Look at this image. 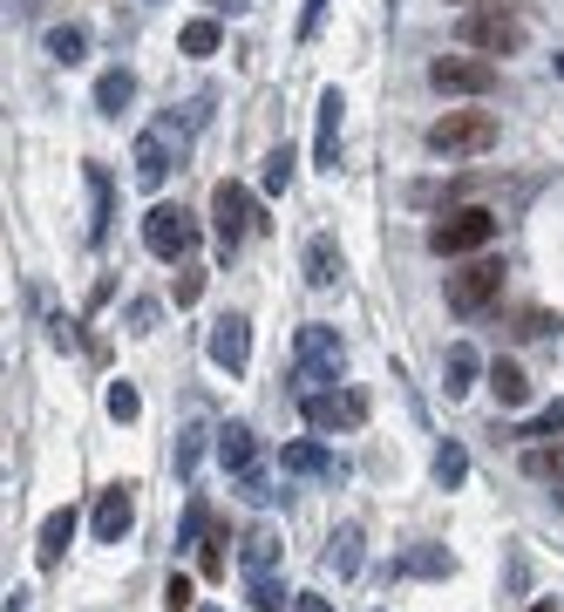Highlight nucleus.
Returning a JSON list of instances; mask_svg holds the SVG:
<instances>
[{
    "label": "nucleus",
    "instance_id": "nucleus-2",
    "mask_svg": "<svg viewBox=\"0 0 564 612\" xmlns=\"http://www.w3.org/2000/svg\"><path fill=\"white\" fill-rule=\"evenodd\" d=\"M496 117L490 109H449V117H435L429 123V150L435 157H483V150H496Z\"/></svg>",
    "mask_w": 564,
    "mask_h": 612
},
{
    "label": "nucleus",
    "instance_id": "nucleus-40",
    "mask_svg": "<svg viewBox=\"0 0 564 612\" xmlns=\"http://www.w3.org/2000/svg\"><path fill=\"white\" fill-rule=\"evenodd\" d=\"M524 612H557V599H537V605H524Z\"/></svg>",
    "mask_w": 564,
    "mask_h": 612
},
{
    "label": "nucleus",
    "instance_id": "nucleus-28",
    "mask_svg": "<svg viewBox=\"0 0 564 612\" xmlns=\"http://www.w3.org/2000/svg\"><path fill=\"white\" fill-rule=\"evenodd\" d=\"M245 592H252V605H259V612H293V599H286V585H279L272 572H259V579H252Z\"/></svg>",
    "mask_w": 564,
    "mask_h": 612
},
{
    "label": "nucleus",
    "instance_id": "nucleus-42",
    "mask_svg": "<svg viewBox=\"0 0 564 612\" xmlns=\"http://www.w3.org/2000/svg\"><path fill=\"white\" fill-rule=\"evenodd\" d=\"M557 82H564V54H557Z\"/></svg>",
    "mask_w": 564,
    "mask_h": 612
},
{
    "label": "nucleus",
    "instance_id": "nucleus-30",
    "mask_svg": "<svg viewBox=\"0 0 564 612\" xmlns=\"http://www.w3.org/2000/svg\"><path fill=\"white\" fill-rule=\"evenodd\" d=\"M286 184H293V150H272V157H265V178H259V191H265V198H279Z\"/></svg>",
    "mask_w": 564,
    "mask_h": 612
},
{
    "label": "nucleus",
    "instance_id": "nucleus-26",
    "mask_svg": "<svg viewBox=\"0 0 564 612\" xmlns=\"http://www.w3.org/2000/svg\"><path fill=\"white\" fill-rule=\"evenodd\" d=\"M48 54H54V62H82V54H89V28H48Z\"/></svg>",
    "mask_w": 564,
    "mask_h": 612
},
{
    "label": "nucleus",
    "instance_id": "nucleus-13",
    "mask_svg": "<svg viewBox=\"0 0 564 612\" xmlns=\"http://www.w3.org/2000/svg\"><path fill=\"white\" fill-rule=\"evenodd\" d=\"M279 463H286V476H326V483H341V476H348V463H341V457H326L313 435H293L286 450H279Z\"/></svg>",
    "mask_w": 564,
    "mask_h": 612
},
{
    "label": "nucleus",
    "instance_id": "nucleus-9",
    "mask_svg": "<svg viewBox=\"0 0 564 612\" xmlns=\"http://www.w3.org/2000/svg\"><path fill=\"white\" fill-rule=\"evenodd\" d=\"M496 293H503V259H470L449 272V307L456 313H483Z\"/></svg>",
    "mask_w": 564,
    "mask_h": 612
},
{
    "label": "nucleus",
    "instance_id": "nucleus-32",
    "mask_svg": "<svg viewBox=\"0 0 564 612\" xmlns=\"http://www.w3.org/2000/svg\"><path fill=\"white\" fill-rule=\"evenodd\" d=\"M198 457H204V422H184V435H178V470L191 476V470H198Z\"/></svg>",
    "mask_w": 564,
    "mask_h": 612
},
{
    "label": "nucleus",
    "instance_id": "nucleus-33",
    "mask_svg": "<svg viewBox=\"0 0 564 612\" xmlns=\"http://www.w3.org/2000/svg\"><path fill=\"white\" fill-rule=\"evenodd\" d=\"M137 409H143V395H137L130 381H117V388H109V415H117V422H137Z\"/></svg>",
    "mask_w": 564,
    "mask_h": 612
},
{
    "label": "nucleus",
    "instance_id": "nucleus-29",
    "mask_svg": "<svg viewBox=\"0 0 564 612\" xmlns=\"http://www.w3.org/2000/svg\"><path fill=\"white\" fill-rule=\"evenodd\" d=\"M326 559H333V572H361V531H333V551H326Z\"/></svg>",
    "mask_w": 564,
    "mask_h": 612
},
{
    "label": "nucleus",
    "instance_id": "nucleus-36",
    "mask_svg": "<svg viewBox=\"0 0 564 612\" xmlns=\"http://www.w3.org/2000/svg\"><path fill=\"white\" fill-rule=\"evenodd\" d=\"M163 605H171V612H191V605H198V585H191V579L178 572L171 585H163Z\"/></svg>",
    "mask_w": 564,
    "mask_h": 612
},
{
    "label": "nucleus",
    "instance_id": "nucleus-39",
    "mask_svg": "<svg viewBox=\"0 0 564 612\" xmlns=\"http://www.w3.org/2000/svg\"><path fill=\"white\" fill-rule=\"evenodd\" d=\"M300 612H333V599H320V592H306V599H300Z\"/></svg>",
    "mask_w": 564,
    "mask_h": 612
},
{
    "label": "nucleus",
    "instance_id": "nucleus-7",
    "mask_svg": "<svg viewBox=\"0 0 564 612\" xmlns=\"http://www.w3.org/2000/svg\"><path fill=\"white\" fill-rule=\"evenodd\" d=\"M300 415H306V429H320V435H348V429L367 422V402L341 381V388H320V395H300Z\"/></svg>",
    "mask_w": 564,
    "mask_h": 612
},
{
    "label": "nucleus",
    "instance_id": "nucleus-1",
    "mask_svg": "<svg viewBox=\"0 0 564 612\" xmlns=\"http://www.w3.org/2000/svg\"><path fill=\"white\" fill-rule=\"evenodd\" d=\"M293 381L300 395H320V388H341L348 381V341L333 327H300L293 333Z\"/></svg>",
    "mask_w": 564,
    "mask_h": 612
},
{
    "label": "nucleus",
    "instance_id": "nucleus-22",
    "mask_svg": "<svg viewBox=\"0 0 564 612\" xmlns=\"http://www.w3.org/2000/svg\"><path fill=\"white\" fill-rule=\"evenodd\" d=\"M341 280V245L333 239H313L306 245V287H333Z\"/></svg>",
    "mask_w": 564,
    "mask_h": 612
},
{
    "label": "nucleus",
    "instance_id": "nucleus-37",
    "mask_svg": "<svg viewBox=\"0 0 564 612\" xmlns=\"http://www.w3.org/2000/svg\"><path fill=\"white\" fill-rule=\"evenodd\" d=\"M204 531H211V518H204V504L191 496V511H184V524H178V544H198Z\"/></svg>",
    "mask_w": 564,
    "mask_h": 612
},
{
    "label": "nucleus",
    "instance_id": "nucleus-11",
    "mask_svg": "<svg viewBox=\"0 0 564 612\" xmlns=\"http://www.w3.org/2000/svg\"><path fill=\"white\" fill-rule=\"evenodd\" d=\"M130 524H137V490H130V483H109V490L95 496V518H89L95 544H123Z\"/></svg>",
    "mask_w": 564,
    "mask_h": 612
},
{
    "label": "nucleus",
    "instance_id": "nucleus-38",
    "mask_svg": "<svg viewBox=\"0 0 564 612\" xmlns=\"http://www.w3.org/2000/svg\"><path fill=\"white\" fill-rule=\"evenodd\" d=\"M320 21H326V0H306V14H300V41H313V34H320Z\"/></svg>",
    "mask_w": 564,
    "mask_h": 612
},
{
    "label": "nucleus",
    "instance_id": "nucleus-35",
    "mask_svg": "<svg viewBox=\"0 0 564 612\" xmlns=\"http://www.w3.org/2000/svg\"><path fill=\"white\" fill-rule=\"evenodd\" d=\"M517 435H564V402H551L544 415H531V422H524Z\"/></svg>",
    "mask_w": 564,
    "mask_h": 612
},
{
    "label": "nucleus",
    "instance_id": "nucleus-44",
    "mask_svg": "<svg viewBox=\"0 0 564 612\" xmlns=\"http://www.w3.org/2000/svg\"><path fill=\"white\" fill-rule=\"evenodd\" d=\"M470 8H483V0H470Z\"/></svg>",
    "mask_w": 564,
    "mask_h": 612
},
{
    "label": "nucleus",
    "instance_id": "nucleus-4",
    "mask_svg": "<svg viewBox=\"0 0 564 612\" xmlns=\"http://www.w3.org/2000/svg\"><path fill=\"white\" fill-rule=\"evenodd\" d=\"M143 245H150L157 259L184 265V259L198 252V218H191L184 204H150V211H143Z\"/></svg>",
    "mask_w": 564,
    "mask_h": 612
},
{
    "label": "nucleus",
    "instance_id": "nucleus-25",
    "mask_svg": "<svg viewBox=\"0 0 564 612\" xmlns=\"http://www.w3.org/2000/svg\"><path fill=\"white\" fill-rule=\"evenodd\" d=\"M524 476H537V483H564V442H544V450H531V457H524Z\"/></svg>",
    "mask_w": 564,
    "mask_h": 612
},
{
    "label": "nucleus",
    "instance_id": "nucleus-20",
    "mask_svg": "<svg viewBox=\"0 0 564 612\" xmlns=\"http://www.w3.org/2000/svg\"><path fill=\"white\" fill-rule=\"evenodd\" d=\"M490 395H496L503 409H524V402H531V381H524V368H517V361H496V368H490Z\"/></svg>",
    "mask_w": 564,
    "mask_h": 612
},
{
    "label": "nucleus",
    "instance_id": "nucleus-27",
    "mask_svg": "<svg viewBox=\"0 0 564 612\" xmlns=\"http://www.w3.org/2000/svg\"><path fill=\"white\" fill-rule=\"evenodd\" d=\"M218 41H224V28H218V21H184V34H178V48H184V54H218Z\"/></svg>",
    "mask_w": 564,
    "mask_h": 612
},
{
    "label": "nucleus",
    "instance_id": "nucleus-41",
    "mask_svg": "<svg viewBox=\"0 0 564 612\" xmlns=\"http://www.w3.org/2000/svg\"><path fill=\"white\" fill-rule=\"evenodd\" d=\"M211 8H218V14H232V8H239V0H211Z\"/></svg>",
    "mask_w": 564,
    "mask_h": 612
},
{
    "label": "nucleus",
    "instance_id": "nucleus-17",
    "mask_svg": "<svg viewBox=\"0 0 564 612\" xmlns=\"http://www.w3.org/2000/svg\"><path fill=\"white\" fill-rule=\"evenodd\" d=\"M82 184H89V239H102V232H109V211H117V191H109V171H102V163H89Z\"/></svg>",
    "mask_w": 564,
    "mask_h": 612
},
{
    "label": "nucleus",
    "instance_id": "nucleus-24",
    "mask_svg": "<svg viewBox=\"0 0 564 612\" xmlns=\"http://www.w3.org/2000/svg\"><path fill=\"white\" fill-rule=\"evenodd\" d=\"M394 572H415V579H442V572H449V551H442V544H415V551H402V559H394Z\"/></svg>",
    "mask_w": 564,
    "mask_h": 612
},
{
    "label": "nucleus",
    "instance_id": "nucleus-21",
    "mask_svg": "<svg viewBox=\"0 0 564 612\" xmlns=\"http://www.w3.org/2000/svg\"><path fill=\"white\" fill-rule=\"evenodd\" d=\"M130 96H137V76H130V69H109V76L95 82V109H102V117H123Z\"/></svg>",
    "mask_w": 564,
    "mask_h": 612
},
{
    "label": "nucleus",
    "instance_id": "nucleus-31",
    "mask_svg": "<svg viewBox=\"0 0 564 612\" xmlns=\"http://www.w3.org/2000/svg\"><path fill=\"white\" fill-rule=\"evenodd\" d=\"M171 300H178V307H198V300H204V272H198L191 259H184V272L171 280Z\"/></svg>",
    "mask_w": 564,
    "mask_h": 612
},
{
    "label": "nucleus",
    "instance_id": "nucleus-6",
    "mask_svg": "<svg viewBox=\"0 0 564 612\" xmlns=\"http://www.w3.org/2000/svg\"><path fill=\"white\" fill-rule=\"evenodd\" d=\"M211 218H218L224 259H232V252H239V239H252V232H259V198H252L239 178H224V184L211 191Z\"/></svg>",
    "mask_w": 564,
    "mask_h": 612
},
{
    "label": "nucleus",
    "instance_id": "nucleus-3",
    "mask_svg": "<svg viewBox=\"0 0 564 612\" xmlns=\"http://www.w3.org/2000/svg\"><path fill=\"white\" fill-rule=\"evenodd\" d=\"M490 239H496V211H483V204H463V211H449V218H435V225H429V252L435 259L483 252Z\"/></svg>",
    "mask_w": 564,
    "mask_h": 612
},
{
    "label": "nucleus",
    "instance_id": "nucleus-8",
    "mask_svg": "<svg viewBox=\"0 0 564 612\" xmlns=\"http://www.w3.org/2000/svg\"><path fill=\"white\" fill-rule=\"evenodd\" d=\"M429 82L442 96H496V69L483 62V54H435L429 62Z\"/></svg>",
    "mask_w": 564,
    "mask_h": 612
},
{
    "label": "nucleus",
    "instance_id": "nucleus-34",
    "mask_svg": "<svg viewBox=\"0 0 564 612\" xmlns=\"http://www.w3.org/2000/svg\"><path fill=\"white\" fill-rule=\"evenodd\" d=\"M224 544H232V531H224V524H211V531H204V572H211V579L224 572Z\"/></svg>",
    "mask_w": 564,
    "mask_h": 612
},
{
    "label": "nucleus",
    "instance_id": "nucleus-5",
    "mask_svg": "<svg viewBox=\"0 0 564 612\" xmlns=\"http://www.w3.org/2000/svg\"><path fill=\"white\" fill-rule=\"evenodd\" d=\"M456 34H463L470 54H517V48H524V21H517L511 8H470V14L456 21Z\"/></svg>",
    "mask_w": 564,
    "mask_h": 612
},
{
    "label": "nucleus",
    "instance_id": "nucleus-16",
    "mask_svg": "<svg viewBox=\"0 0 564 612\" xmlns=\"http://www.w3.org/2000/svg\"><path fill=\"white\" fill-rule=\"evenodd\" d=\"M69 538H75V504L48 511V524H41V544H34V559H41V565H62V559H69Z\"/></svg>",
    "mask_w": 564,
    "mask_h": 612
},
{
    "label": "nucleus",
    "instance_id": "nucleus-14",
    "mask_svg": "<svg viewBox=\"0 0 564 612\" xmlns=\"http://www.w3.org/2000/svg\"><path fill=\"white\" fill-rule=\"evenodd\" d=\"M341 117H348V96L341 89H320V137H313L320 171H341Z\"/></svg>",
    "mask_w": 564,
    "mask_h": 612
},
{
    "label": "nucleus",
    "instance_id": "nucleus-18",
    "mask_svg": "<svg viewBox=\"0 0 564 612\" xmlns=\"http://www.w3.org/2000/svg\"><path fill=\"white\" fill-rule=\"evenodd\" d=\"M279 551H286V544H279V531H272V524H259V531L245 538V551H239L245 579H259V572H279Z\"/></svg>",
    "mask_w": 564,
    "mask_h": 612
},
{
    "label": "nucleus",
    "instance_id": "nucleus-43",
    "mask_svg": "<svg viewBox=\"0 0 564 612\" xmlns=\"http://www.w3.org/2000/svg\"><path fill=\"white\" fill-rule=\"evenodd\" d=\"M557 504H564V483H557Z\"/></svg>",
    "mask_w": 564,
    "mask_h": 612
},
{
    "label": "nucleus",
    "instance_id": "nucleus-23",
    "mask_svg": "<svg viewBox=\"0 0 564 612\" xmlns=\"http://www.w3.org/2000/svg\"><path fill=\"white\" fill-rule=\"evenodd\" d=\"M463 476H470V450L463 442H442L435 450V490H463Z\"/></svg>",
    "mask_w": 564,
    "mask_h": 612
},
{
    "label": "nucleus",
    "instance_id": "nucleus-19",
    "mask_svg": "<svg viewBox=\"0 0 564 612\" xmlns=\"http://www.w3.org/2000/svg\"><path fill=\"white\" fill-rule=\"evenodd\" d=\"M476 374H483V354L476 348H449L442 354V388H449V395H470Z\"/></svg>",
    "mask_w": 564,
    "mask_h": 612
},
{
    "label": "nucleus",
    "instance_id": "nucleus-10",
    "mask_svg": "<svg viewBox=\"0 0 564 612\" xmlns=\"http://www.w3.org/2000/svg\"><path fill=\"white\" fill-rule=\"evenodd\" d=\"M178 137H184L178 117H163V123H150V130L137 137V184H143V191H157L163 178H171V163H178L171 143H178Z\"/></svg>",
    "mask_w": 564,
    "mask_h": 612
},
{
    "label": "nucleus",
    "instance_id": "nucleus-15",
    "mask_svg": "<svg viewBox=\"0 0 564 612\" xmlns=\"http://www.w3.org/2000/svg\"><path fill=\"white\" fill-rule=\"evenodd\" d=\"M218 463L232 470V476H252V470H259V435H252L245 422H224V429H218Z\"/></svg>",
    "mask_w": 564,
    "mask_h": 612
},
{
    "label": "nucleus",
    "instance_id": "nucleus-12",
    "mask_svg": "<svg viewBox=\"0 0 564 612\" xmlns=\"http://www.w3.org/2000/svg\"><path fill=\"white\" fill-rule=\"evenodd\" d=\"M245 361H252V327H245L239 313H224V320L211 327V368L245 374Z\"/></svg>",
    "mask_w": 564,
    "mask_h": 612
}]
</instances>
